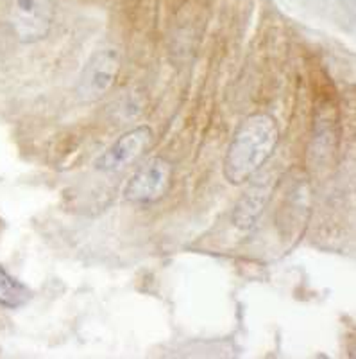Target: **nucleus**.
Segmentation results:
<instances>
[{"label":"nucleus","instance_id":"f257e3e1","mask_svg":"<svg viewBox=\"0 0 356 359\" xmlns=\"http://www.w3.org/2000/svg\"><path fill=\"white\" fill-rule=\"evenodd\" d=\"M280 140V128L276 118L267 114H252L236 128L226 158L224 178L231 185H243L274 155Z\"/></svg>","mask_w":356,"mask_h":359},{"label":"nucleus","instance_id":"f03ea898","mask_svg":"<svg viewBox=\"0 0 356 359\" xmlns=\"http://www.w3.org/2000/svg\"><path fill=\"white\" fill-rule=\"evenodd\" d=\"M120 72V53L113 47L95 50L83 67L76 85L77 99L81 102H97L111 88Z\"/></svg>","mask_w":356,"mask_h":359},{"label":"nucleus","instance_id":"7ed1b4c3","mask_svg":"<svg viewBox=\"0 0 356 359\" xmlns=\"http://www.w3.org/2000/svg\"><path fill=\"white\" fill-rule=\"evenodd\" d=\"M54 11V0H11L9 25L18 41L38 43L49 36Z\"/></svg>","mask_w":356,"mask_h":359},{"label":"nucleus","instance_id":"20e7f679","mask_svg":"<svg viewBox=\"0 0 356 359\" xmlns=\"http://www.w3.org/2000/svg\"><path fill=\"white\" fill-rule=\"evenodd\" d=\"M172 184V163L154 156L131 176L124 196L133 205H152L162 200Z\"/></svg>","mask_w":356,"mask_h":359},{"label":"nucleus","instance_id":"39448f33","mask_svg":"<svg viewBox=\"0 0 356 359\" xmlns=\"http://www.w3.org/2000/svg\"><path fill=\"white\" fill-rule=\"evenodd\" d=\"M152 137V130L147 124L126 131L95 160V169L102 172L124 171L149 149Z\"/></svg>","mask_w":356,"mask_h":359},{"label":"nucleus","instance_id":"423d86ee","mask_svg":"<svg viewBox=\"0 0 356 359\" xmlns=\"http://www.w3.org/2000/svg\"><path fill=\"white\" fill-rule=\"evenodd\" d=\"M271 184L269 182H255L252 185H249V189L245 191L242 198L238 200V203L235 205V210H233V224L240 230H251L255 229L256 223L262 217L263 210L267 207L269 198H271Z\"/></svg>","mask_w":356,"mask_h":359},{"label":"nucleus","instance_id":"0eeeda50","mask_svg":"<svg viewBox=\"0 0 356 359\" xmlns=\"http://www.w3.org/2000/svg\"><path fill=\"white\" fill-rule=\"evenodd\" d=\"M31 298H33L31 290L0 266V306L8 309H20L31 302Z\"/></svg>","mask_w":356,"mask_h":359}]
</instances>
